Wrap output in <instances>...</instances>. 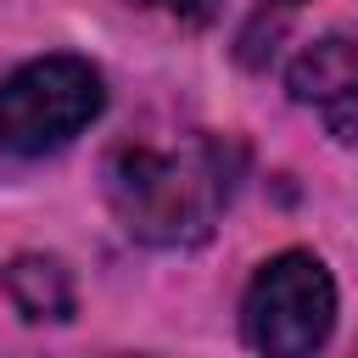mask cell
Returning a JSON list of instances; mask_svg holds the SVG:
<instances>
[{
	"label": "cell",
	"instance_id": "1",
	"mask_svg": "<svg viewBox=\"0 0 358 358\" xmlns=\"http://www.w3.org/2000/svg\"><path fill=\"white\" fill-rule=\"evenodd\" d=\"M241 145L185 134L173 145H117L106 157V207L140 246H196L235 196Z\"/></svg>",
	"mask_w": 358,
	"mask_h": 358
},
{
	"label": "cell",
	"instance_id": "4",
	"mask_svg": "<svg viewBox=\"0 0 358 358\" xmlns=\"http://www.w3.org/2000/svg\"><path fill=\"white\" fill-rule=\"evenodd\" d=\"M285 90H291V101L319 106V112L336 106V101H347L358 90V39L324 34V39L302 45L296 62L285 67Z\"/></svg>",
	"mask_w": 358,
	"mask_h": 358
},
{
	"label": "cell",
	"instance_id": "2",
	"mask_svg": "<svg viewBox=\"0 0 358 358\" xmlns=\"http://www.w3.org/2000/svg\"><path fill=\"white\" fill-rule=\"evenodd\" d=\"M106 106V84L84 56H34L0 78V151L50 157L73 145Z\"/></svg>",
	"mask_w": 358,
	"mask_h": 358
},
{
	"label": "cell",
	"instance_id": "3",
	"mask_svg": "<svg viewBox=\"0 0 358 358\" xmlns=\"http://www.w3.org/2000/svg\"><path fill=\"white\" fill-rule=\"evenodd\" d=\"M336 330V280L313 252L268 257L241 296V336L268 358H302Z\"/></svg>",
	"mask_w": 358,
	"mask_h": 358
},
{
	"label": "cell",
	"instance_id": "6",
	"mask_svg": "<svg viewBox=\"0 0 358 358\" xmlns=\"http://www.w3.org/2000/svg\"><path fill=\"white\" fill-rule=\"evenodd\" d=\"M123 6H151V11H168L173 22L185 28H207L218 17V0H123Z\"/></svg>",
	"mask_w": 358,
	"mask_h": 358
},
{
	"label": "cell",
	"instance_id": "5",
	"mask_svg": "<svg viewBox=\"0 0 358 358\" xmlns=\"http://www.w3.org/2000/svg\"><path fill=\"white\" fill-rule=\"evenodd\" d=\"M6 296H11V308L28 324H45V319L62 324V319H73V280L45 252H22V257L6 263Z\"/></svg>",
	"mask_w": 358,
	"mask_h": 358
},
{
	"label": "cell",
	"instance_id": "8",
	"mask_svg": "<svg viewBox=\"0 0 358 358\" xmlns=\"http://www.w3.org/2000/svg\"><path fill=\"white\" fill-rule=\"evenodd\" d=\"M268 6H302V0H268Z\"/></svg>",
	"mask_w": 358,
	"mask_h": 358
},
{
	"label": "cell",
	"instance_id": "7",
	"mask_svg": "<svg viewBox=\"0 0 358 358\" xmlns=\"http://www.w3.org/2000/svg\"><path fill=\"white\" fill-rule=\"evenodd\" d=\"M324 123H330V134H336L341 145H358V90H352L347 101L324 106Z\"/></svg>",
	"mask_w": 358,
	"mask_h": 358
}]
</instances>
